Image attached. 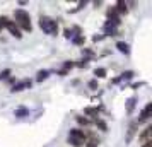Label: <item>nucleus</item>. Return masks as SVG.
Wrapping results in <instances>:
<instances>
[{
	"mask_svg": "<svg viewBox=\"0 0 152 147\" xmlns=\"http://www.w3.org/2000/svg\"><path fill=\"white\" fill-rule=\"evenodd\" d=\"M14 17L24 31H31V29H33V26H31V17H29V14L26 10H22V9L14 10Z\"/></svg>",
	"mask_w": 152,
	"mask_h": 147,
	"instance_id": "2",
	"label": "nucleus"
},
{
	"mask_svg": "<svg viewBox=\"0 0 152 147\" xmlns=\"http://www.w3.org/2000/svg\"><path fill=\"white\" fill-rule=\"evenodd\" d=\"M39 28L46 33V34H51L55 36L58 33V22L55 19H51V17H41L39 19Z\"/></svg>",
	"mask_w": 152,
	"mask_h": 147,
	"instance_id": "1",
	"label": "nucleus"
},
{
	"mask_svg": "<svg viewBox=\"0 0 152 147\" xmlns=\"http://www.w3.org/2000/svg\"><path fill=\"white\" fill-rule=\"evenodd\" d=\"M26 87H31V80H22L19 84H15L14 87H12V92H21V91H24Z\"/></svg>",
	"mask_w": 152,
	"mask_h": 147,
	"instance_id": "6",
	"label": "nucleus"
},
{
	"mask_svg": "<svg viewBox=\"0 0 152 147\" xmlns=\"http://www.w3.org/2000/svg\"><path fill=\"white\" fill-rule=\"evenodd\" d=\"M84 111H86V115H97L99 110H97V108H86Z\"/></svg>",
	"mask_w": 152,
	"mask_h": 147,
	"instance_id": "17",
	"label": "nucleus"
},
{
	"mask_svg": "<svg viewBox=\"0 0 152 147\" xmlns=\"http://www.w3.org/2000/svg\"><path fill=\"white\" fill-rule=\"evenodd\" d=\"M89 87L91 89H97V80L94 79V80H89Z\"/></svg>",
	"mask_w": 152,
	"mask_h": 147,
	"instance_id": "24",
	"label": "nucleus"
},
{
	"mask_svg": "<svg viewBox=\"0 0 152 147\" xmlns=\"http://www.w3.org/2000/svg\"><path fill=\"white\" fill-rule=\"evenodd\" d=\"M86 146H87V147H97V146H99V140H96V139H91L89 142L86 144Z\"/></svg>",
	"mask_w": 152,
	"mask_h": 147,
	"instance_id": "19",
	"label": "nucleus"
},
{
	"mask_svg": "<svg viewBox=\"0 0 152 147\" xmlns=\"http://www.w3.org/2000/svg\"><path fill=\"white\" fill-rule=\"evenodd\" d=\"M69 137H75V139H80L86 142V133H84V130H80V128H72L69 133Z\"/></svg>",
	"mask_w": 152,
	"mask_h": 147,
	"instance_id": "5",
	"label": "nucleus"
},
{
	"mask_svg": "<svg viewBox=\"0 0 152 147\" xmlns=\"http://www.w3.org/2000/svg\"><path fill=\"white\" fill-rule=\"evenodd\" d=\"M133 106H135V98H130L128 99V105H126V111L132 113L133 111Z\"/></svg>",
	"mask_w": 152,
	"mask_h": 147,
	"instance_id": "16",
	"label": "nucleus"
},
{
	"mask_svg": "<svg viewBox=\"0 0 152 147\" xmlns=\"http://www.w3.org/2000/svg\"><path fill=\"white\" fill-rule=\"evenodd\" d=\"M5 28L9 29V31H10V34L12 36H15V38H21V29L17 28V24H15L14 21H7V24H5Z\"/></svg>",
	"mask_w": 152,
	"mask_h": 147,
	"instance_id": "4",
	"label": "nucleus"
},
{
	"mask_svg": "<svg viewBox=\"0 0 152 147\" xmlns=\"http://www.w3.org/2000/svg\"><path fill=\"white\" fill-rule=\"evenodd\" d=\"M87 62H89L87 58H82V60H79V63H77V65H79V67H86V65H87Z\"/></svg>",
	"mask_w": 152,
	"mask_h": 147,
	"instance_id": "25",
	"label": "nucleus"
},
{
	"mask_svg": "<svg viewBox=\"0 0 152 147\" xmlns=\"http://www.w3.org/2000/svg\"><path fill=\"white\" fill-rule=\"evenodd\" d=\"M133 77V72H123L121 74V79H132Z\"/></svg>",
	"mask_w": 152,
	"mask_h": 147,
	"instance_id": "23",
	"label": "nucleus"
},
{
	"mask_svg": "<svg viewBox=\"0 0 152 147\" xmlns=\"http://www.w3.org/2000/svg\"><path fill=\"white\" fill-rule=\"evenodd\" d=\"M84 41H86L84 36H75V38H74V43H75V45H84Z\"/></svg>",
	"mask_w": 152,
	"mask_h": 147,
	"instance_id": "18",
	"label": "nucleus"
},
{
	"mask_svg": "<svg viewBox=\"0 0 152 147\" xmlns=\"http://www.w3.org/2000/svg\"><path fill=\"white\" fill-rule=\"evenodd\" d=\"M29 111H28V108H17L15 110V116L17 118H22V116H28Z\"/></svg>",
	"mask_w": 152,
	"mask_h": 147,
	"instance_id": "12",
	"label": "nucleus"
},
{
	"mask_svg": "<svg viewBox=\"0 0 152 147\" xmlns=\"http://www.w3.org/2000/svg\"><path fill=\"white\" fill-rule=\"evenodd\" d=\"M69 144L70 146H74V147H82L86 142L80 140V139H75V137H69Z\"/></svg>",
	"mask_w": 152,
	"mask_h": 147,
	"instance_id": "8",
	"label": "nucleus"
},
{
	"mask_svg": "<svg viewBox=\"0 0 152 147\" xmlns=\"http://www.w3.org/2000/svg\"><path fill=\"white\" fill-rule=\"evenodd\" d=\"M77 121H79L80 125H89V120L86 118V116H77Z\"/></svg>",
	"mask_w": 152,
	"mask_h": 147,
	"instance_id": "20",
	"label": "nucleus"
},
{
	"mask_svg": "<svg viewBox=\"0 0 152 147\" xmlns=\"http://www.w3.org/2000/svg\"><path fill=\"white\" fill-rule=\"evenodd\" d=\"M48 70H39V72H38V80H45V79L48 77Z\"/></svg>",
	"mask_w": 152,
	"mask_h": 147,
	"instance_id": "15",
	"label": "nucleus"
},
{
	"mask_svg": "<svg viewBox=\"0 0 152 147\" xmlns=\"http://www.w3.org/2000/svg\"><path fill=\"white\" fill-rule=\"evenodd\" d=\"M9 75H10V70H9V69L2 70V72H0V80H2V79H7Z\"/></svg>",
	"mask_w": 152,
	"mask_h": 147,
	"instance_id": "21",
	"label": "nucleus"
},
{
	"mask_svg": "<svg viewBox=\"0 0 152 147\" xmlns=\"http://www.w3.org/2000/svg\"><path fill=\"white\" fill-rule=\"evenodd\" d=\"M96 125L99 127V128H101V130H103V132H106V130H108V125H106V123H104L103 120L96 118Z\"/></svg>",
	"mask_w": 152,
	"mask_h": 147,
	"instance_id": "14",
	"label": "nucleus"
},
{
	"mask_svg": "<svg viewBox=\"0 0 152 147\" xmlns=\"http://www.w3.org/2000/svg\"><path fill=\"white\" fill-rule=\"evenodd\" d=\"M82 53H86V55H87V56H92V55H94V53H92L91 50H82Z\"/></svg>",
	"mask_w": 152,
	"mask_h": 147,
	"instance_id": "27",
	"label": "nucleus"
},
{
	"mask_svg": "<svg viewBox=\"0 0 152 147\" xmlns=\"http://www.w3.org/2000/svg\"><path fill=\"white\" fill-rule=\"evenodd\" d=\"M74 65H75V63H74V62H65V63H63V70L67 72V70H69V69H72Z\"/></svg>",
	"mask_w": 152,
	"mask_h": 147,
	"instance_id": "22",
	"label": "nucleus"
},
{
	"mask_svg": "<svg viewBox=\"0 0 152 147\" xmlns=\"http://www.w3.org/2000/svg\"><path fill=\"white\" fill-rule=\"evenodd\" d=\"M115 10H116L118 14H123V12H126V4H125V2H118L116 7H115Z\"/></svg>",
	"mask_w": 152,
	"mask_h": 147,
	"instance_id": "13",
	"label": "nucleus"
},
{
	"mask_svg": "<svg viewBox=\"0 0 152 147\" xmlns=\"http://www.w3.org/2000/svg\"><path fill=\"white\" fill-rule=\"evenodd\" d=\"M106 69H103V67H97L96 70H94V75H96L97 79H103V77H106Z\"/></svg>",
	"mask_w": 152,
	"mask_h": 147,
	"instance_id": "11",
	"label": "nucleus"
},
{
	"mask_svg": "<svg viewBox=\"0 0 152 147\" xmlns=\"http://www.w3.org/2000/svg\"><path fill=\"white\" fill-rule=\"evenodd\" d=\"M0 31H2V26H0Z\"/></svg>",
	"mask_w": 152,
	"mask_h": 147,
	"instance_id": "28",
	"label": "nucleus"
},
{
	"mask_svg": "<svg viewBox=\"0 0 152 147\" xmlns=\"http://www.w3.org/2000/svg\"><path fill=\"white\" fill-rule=\"evenodd\" d=\"M65 36H67V38H72V36H74V31H72V29H65Z\"/></svg>",
	"mask_w": 152,
	"mask_h": 147,
	"instance_id": "26",
	"label": "nucleus"
},
{
	"mask_svg": "<svg viewBox=\"0 0 152 147\" xmlns=\"http://www.w3.org/2000/svg\"><path fill=\"white\" fill-rule=\"evenodd\" d=\"M116 48L120 50L121 53H125V55H128V53H130V48H128V45H126L125 41H118L116 43Z\"/></svg>",
	"mask_w": 152,
	"mask_h": 147,
	"instance_id": "7",
	"label": "nucleus"
},
{
	"mask_svg": "<svg viewBox=\"0 0 152 147\" xmlns=\"http://www.w3.org/2000/svg\"><path fill=\"white\" fill-rule=\"evenodd\" d=\"M104 33H106L108 36H115V34H116V28L106 22V26H104Z\"/></svg>",
	"mask_w": 152,
	"mask_h": 147,
	"instance_id": "10",
	"label": "nucleus"
},
{
	"mask_svg": "<svg viewBox=\"0 0 152 147\" xmlns=\"http://www.w3.org/2000/svg\"><path fill=\"white\" fill-rule=\"evenodd\" d=\"M137 121H133V123H132L130 125V128H128V135H126V140H132V137H133V135H135V132H137Z\"/></svg>",
	"mask_w": 152,
	"mask_h": 147,
	"instance_id": "9",
	"label": "nucleus"
},
{
	"mask_svg": "<svg viewBox=\"0 0 152 147\" xmlns=\"http://www.w3.org/2000/svg\"><path fill=\"white\" fill-rule=\"evenodd\" d=\"M151 111H152V103H147V105H145V108L140 111V115H138V121H137V123L147 121V120H149V116H151Z\"/></svg>",
	"mask_w": 152,
	"mask_h": 147,
	"instance_id": "3",
	"label": "nucleus"
}]
</instances>
